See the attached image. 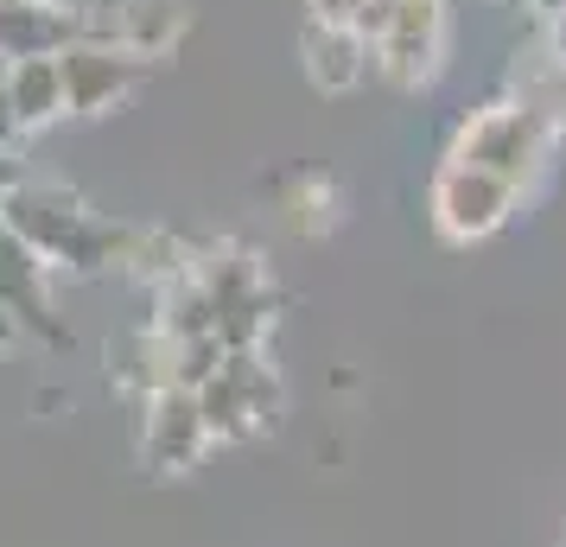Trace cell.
Segmentation results:
<instances>
[{
  "mask_svg": "<svg viewBox=\"0 0 566 547\" xmlns=\"http://www.w3.org/2000/svg\"><path fill=\"white\" fill-rule=\"evenodd\" d=\"M64 7H77V0H64Z\"/></svg>",
  "mask_w": 566,
  "mask_h": 547,
  "instance_id": "obj_22",
  "label": "cell"
},
{
  "mask_svg": "<svg viewBox=\"0 0 566 547\" xmlns=\"http://www.w3.org/2000/svg\"><path fill=\"white\" fill-rule=\"evenodd\" d=\"M83 223H90V204L77 191H57V185H20L0 198V230H13L45 267H64Z\"/></svg>",
  "mask_w": 566,
  "mask_h": 547,
  "instance_id": "obj_6",
  "label": "cell"
},
{
  "mask_svg": "<svg viewBox=\"0 0 566 547\" xmlns=\"http://www.w3.org/2000/svg\"><path fill=\"white\" fill-rule=\"evenodd\" d=\"M286 223H293L300 235L332 230V185H318V179L293 185V191H286Z\"/></svg>",
  "mask_w": 566,
  "mask_h": 547,
  "instance_id": "obj_15",
  "label": "cell"
},
{
  "mask_svg": "<svg viewBox=\"0 0 566 547\" xmlns=\"http://www.w3.org/2000/svg\"><path fill=\"white\" fill-rule=\"evenodd\" d=\"M191 395H198V414H205L210 445L255 440L261 427L274 420V408H281V382H274V369L261 364V350H230L223 369Z\"/></svg>",
  "mask_w": 566,
  "mask_h": 547,
  "instance_id": "obj_2",
  "label": "cell"
},
{
  "mask_svg": "<svg viewBox=\"0 0 566 547\" xmlns=\"http://www.w3.org/2000/svg\"><path fill=\"white\" fill-rule=\"evenodd\" d=\"M20 338H27V332H20V318L0 306V357H7V350H20Z\"/></svg>",
  "mask_w": 566,
  "mask_h": 547,
  "instance_id": "obj_18",
  "label": "cell"
},
{
  "mask_svg": "<svg viewBox=\"0 0 566 547\" xmlns=\"http://www.w3.org/2000/svg\"><path fill=\"white\" fill-rule=\"evenodd\" d=\"M83 32V7L64 0H0V64L7 57H57Z\"/></svg>",
  "mask_w": 566,
  "mask_h": 547,
  "instance_id": "obj_9",
  "label": "cell"
},
{
  "mask_svg": "<svg viewBox=\"0 0 566 547\" xmlns=\"http://www.w3.org/2000/svg\"><path fill=\"white\" fill-rule=\"evenodd\" d=\"M515 198H522L515 185L490 179V172H478V166H459V159H446L433 191H427L433 223H439L446 242H484V235H496L503 223H510Z\"/></svg>",
  "mask_w": 566,
  "mask_h": 547,
  "instance_id": "obj_3",
  "label": "cell"
},
{
  "mask_svg": "<svg viewBox=\"0 0 566 547\" xmlns=\"http://www.w3.org/2000/svg\"><path fill=\"white\" fill-rule=\"evenodd\" d=\"M20 128H13V108H7V90H0V147H13Z\"/></svg>",
  "mask_w": 566,
  "mask_h": 547,
  "instance_id": "obj_19",
  "label": "cell"
},
{
  "mask_svg": "<svg viewBox=\"0 0 566 547\" xmlns=\"http://www.w3.org/2000/svg\"><path fill=\"white\" fill-rule=\"evenodd\" d=\"M191 274H198V287L210 293L217 313H223V306H242V299H255V293H268L261 261L249 255V249H230V242H217L210 255H198L191 261Z\"/></svg>",
  "mask_w": 566,
  "mask_h": 547,
  "instance_id": "obj_14",
  "label": "cell"
},
{
  "mask_svg": "<svg viewBox=\"0 0 566 547\" xmlns=\"http://www.w3.org/2000/svg\"><path fill=\"white\" fill-rule=\"evenodd\" d=\"M363 7H369V0H306L312 27H344V32H357Z\"/></svg>",
  "mask_w": 566,
  "mask_h": 547,
  "instance_id": "obj_16",
  "label": "cell"
},
{
  "mask_svg": "<svg viewBox=\"0 0 566 547\" xmlns=\"http://www.w3.org/2000/svg\"><path fill=\"white\" fill-rule=\"evenodd\" d=\"M20 154H13V147H0V198H7V191H20Z\"/></svg>",
  "mask_w": 566,
  "mask_h": 547,
  "instance_id": "obj_17",
  "label": "cell"
},
{
  "mask_svg": "<svg viewBox=\"0 0 566 547\" xmlns=\"http://www.w3.org/2000/svg\"><path fill=\"white\" fill-rule=\"evenodd\" d=\"M439 39H446V0H388V32L369 45V57L395 90H420L439 71Z\"/></svg>",
  "mask_w": 566,
  "mask_h": 547,
  "instance_id": "obj_5",
  "label": "cell"
},
{
  "mask_svg": "<svg viewBox=\"0 0 566 547\" xmlns=\"http://www.w3.org/2000/svg\"><path fill=\"white\" fill-rule=\"evenodd\" d=\"M554 45H560V57H566V7L554 13Z\"/></svg>",
  "mask_w": 566,
  "mask_h": 547,
  "instance_id": "obj_20",
  "label": "cell"
},
{
  "mask_svg": "<svg viewBox=\"0 0 566 547\" xmlns=\"http://www.w3.org/2000/svg\"><path fill=\"white\" fill-rule=\"evenodd\" d=\"M210 452L205 414H198V395L191 389H166L154 401H140V465L179 477Z\"/></svg>",
  "mask_w": 566,
  "mask_h": 547,
  "instance_id": "obj_7",
  "label": "cell"
},
{
  "mask_svg": "<svg viewBox=\"0 0 566 547\" xmlns=\"http://www.w3.org/2000/svg\"><path fill=\"white\" fill-rule=\"evenodd\" d=\"M185 27H191V7H185V0H128V7H115L108 20H90V13H83L77 39H108V45L134 52L140 64H154V57L179 52Z\"/></svg>",
  "mask_w": 566,
  "mask_h": 547,
  "instance_id": "obj_8",
  "label": "cell"
},
{
  "mask_svg": "<svg viewBox=\"0 0 566 547\" xmlns=\"http://www.w3.org/2000/svg\"><path fill=\"white\" fill-rule=\"evenodd\" d=\"M57 77H64V115H108L134 96L147 64L108 39H71L57 52Z\"/></svg>",
  "mask_w": 566,
  "mask_h": 547,
  "instance_id": "obj_4",
  "label": "cell"
},
{
  "mask_svg": "<svg viewBox=\"0 0 566 547\" xmlns=\"http://www.w3.org/2000/svg\"><path fill=\"white\" fill-rule=\"evenodd\" d=\"M547 140H554V122H547L541 103H490L459 128L452 159H459V166H478V172H490V179H503V185L522 191V185L541 172Z\"/></svg>",
  "mask_w": 566,
  "mask_h": 547,
  "instance_id": "obj_1",
  "label": "cell"
},
{
  "mask_svg": "<svg viewBox=\"0 0 566 547\" xmlns=\"http://www.w3.org/2000/svg\"><path fill=\"white\" fill-rule=\"evenodd\" d=\"M0 306L20 318V332H45L57 338L52 318V267L32 255L13 230H0Z\"/></svg>",
  "mask_w": 566,
  "mask_h": 547,
  "instance_id": "obj_10",
  "label": "cell"
},
{
  "mask_svg": "<svg viewBox=\"0 0 566 547\" xmlns=\"http://www.w3.org/2000/svg\"><path fill=\"white\" fill-rule=\"evenodd\" d=\"M108 376H115V389L134 395V401L166 395V389H172V338L154 332V325L128 332L122 344H108Z\"/></svg>",
  "mask_w": 566,
  "mask_h": 547,
  "instance_id": "obj_13",
  "label": "cell"
},
{
  "mask_svg": "<svg viewBox=\"0 0 566 547\" xmlns=\"http://www.w3.org/2000/svg\"><path fill=\"white\" fill-rule=\"evenodd\" d=\"M0 90L13 108V128L39 134L64 115V77H57V57H7L0 64Z\"/></svg>",
  "mask_w": 566,
  "mask_h": 547,
  "instance_id": "obj_11",
  "label": "cell"
},
{
  "mask_svg": "<svg viewBox=\"0 0 566 547\" xmlns=\"http://www.w3.org/2000/svg\"><path fill=\"white\" fill-rule=\"evenodd\" d=\"M535 7H547V13H560V7H566V0H535Z\"/></svg>",
  "mask_w": 566,
  "mask_h": 547,
  "instance_id": "obj_21",
  "label": "cell"
},
{
  "mask_svg": "<svg viewBox=\"0 0 566 547\" xmlns=\"http://www.w3.org/2000/svg\"><path fill=\"white\" fill-rule=\"evenodd\" d=\"M300 52H306V77L312 90H325V96H350L369 71H376V57L363 45L357 32L344 27H312L306 20V39H300Z\"/></svg>",
  "mask_w": 566,
  "mask_h": 547,
  "instance_id": "obj_12",
  "label": "cell"
}]
</instances>
